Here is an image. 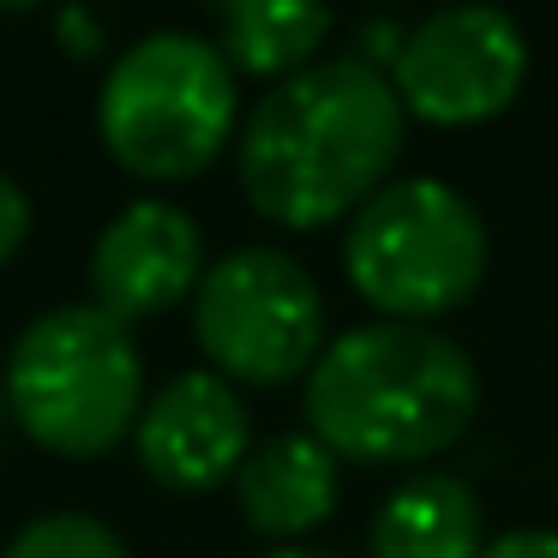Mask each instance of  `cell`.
Listing matches in <instances>:
<instances>
[{"instance_id":"1","label":"cell","mask_w":558,"mask_h":558,"mask_svg":"<svg viewBox=\"0 0 558 558\" xmlns=\"http://www.w3.org/2000/svg\"><path fill=\"white\" fill-rule=\"evenodd\" d=\"M402 133L409 109L373 61H313L277 78L241 121V193L282 229H325L385 186Z\"/></svg>"},{"instance_id":"2","label":"cell","mask_w":558,"mask_h":558,"mask_svg":"<svg viewBox=\"0 0 558 558\" xmlns=\"http://www.w3.org/2000/svg\"><path fill=\"white\" fill-rule=\"evenodd\" d=\"M474 409L481 373L433 325H354L306 373V433L354 462H426L469 433Z\"/></svg>"},{"instance_id":"3","label":"cell","mask_w":558,"mask_h":558,"mask_svg":"<svg viewBox=\"0 0 558 558\" xmlns=\"http://www.w3.org/2000/svg\"><path fill=\"white\" fill-rule=\"evenodd\" d=\"M7 414L31 445L90 462L145 414V366L133 330L90 306H54L19 330L7 354Z\"/></svg>"},{"instance_id":"4","label":"cell","mask_w":558,"mask_h":558,"mask_svg":"<svg viewBox=\"0 0 558 558\" xmlns=\"http://www.w3.org/2000/svg\"><path fill=\"white\" fill-rule=\"evenodd\" d=\"M241 121L234 66L193 31H157L109 66L97 90V133L138 181H193L222 157Z\"/></svg>"},{"instance_id":"5","label":"cell","mask_w":558,"mask_h":558,"mask_svg":"<svg viewBox=\"0 0 558 558\" xmlns=\"http://www.w3.org/2000/svg\"><path fill=\"white\" fill-rule=\"evenodd\" d=\"M342 265L385 318L426 325L462 306L486 277V222L469 193L433 174L385 181L349 217Z\"/></svg>"},{"instance_id":"6","label":"cell","mask_w":558,"mask_h":558,"mask_svg":"<svg viewBox=\"0 0 558 558\" xmlns=\"http://www.w3.org/2000/svg\"><path fill=\"white\" fill-rule=\"evenodd\" d=\"M193 337L210 373L234 385H289L325 354V294L301 258L277 246H234L193 289Z\"/></svg>"},{"instance_id":"7","label":"cell","mask_w":558,"mask_h":558,"mask_svg":"<svg viewBox=\"0 0 558 558\" xmlns=\"http://www.w3.org/2000/svg\"><path fill=\"white\" fill-rule=\"evenodd\" d=\"M529 78V37L493 0H450L397 43L390 85L402 109L433 126H481L517 102Z\"/></svg>"},{"instance_id":"8","label":"cell","mask_w":558,"mask_h":558,"mask_svg":"<svg viewBox=\"0 0 558 558\" xmlns=\"http://www.w3.org/2000/svg\"><path fill=\"white\" fill-rule=\"evenodd\" d=\"M133 450L157 486L210 493L241 474L246 450H253V421H246L241 390L222 373H181L145 402L133 426Z\"/></svg>"},{"instance_id":"9","label":"cell","mask_w":558,"mask_h":558,"mask_svg":"<svg viewBox=\"0 0 558 558\" xmlns=\"http://www.w3.org/2000/svg\"><path fill=\"white\" fill-rule=\"evenodd\" d=\"M205 277V234L169 198H138L90 246V289L97 306L121 325L133 318H157L181 306Z\"/></svg>"},{"instance_id":"10","label":"cell","mask_w":558,"mask_h":558,"mask_svg":"<svg viewBox=\"0 0 558 558\" xmlns=\"http://www.w3.org/2000/svg\"><path fill=\"white\" fill-rule=\"evenodd\" d=\"M342 474L337 457L318 445L313 433H277L265 445L246 450L241 474H234V505H241L246 529L265 541H301L337 510Z\"/></svg>"},{"instance_id":"11","label":"cell","mask_w":558,"mask_h":558,"mask_svg":"<svg viewBox=\"0 0 558 558\" xmlns=\"http://www.w3.org/2000/svg\"><path fill=\"white\" fill-rule=\"evenodd\" d=\"M481 498L457 474H409L373 517V558H481Z\"/></svg>"},{"instance_id":"12","label":"cell","mask_w":558,"mask_h":558,"mask_svg":"<svg viewBox=\"0 0 558 558\" xmlns=\"http://www.w3.org/2000/svg\"><path fill=\"white\" fill-rule=\"evenodd\" d=\"M222 13V61L253 78H289L313 66L330 37L325 0H210Z\"/></svg>"},{"instance_id":"13","label":"cell","mask_w":558,"mask_h":558,"mask_svg":"<svg viewBox=\"0 0 558 558\" xmlns=\"http://www.w3.org/2000/svg\"><path fill=\"white\" fill-rule=\"evenodd\" d=\"M7 558H133V553L109 522L85 517V510H49V517L25 522L13 534Z\"/></svg>"},{"instance_id":"14","label":"cell","mask_w":558,"mask_h":558,"mask_svg":"<svg viewBox=\"0 0 558 558\" xmlns=\"http://www.w3.org/2000/svg\"><path fill=\"white\" fill-rule=\"evenodd\" d=\"M25 241H31V198L19 193V181L0 174V265H13Z\"/></svg>"},{"instance_id":"15","label":"cell","mask_w":558,"mask_h":558,"mask_svg":"<svg viewBox=\"0 0 558 558\" xmlns=\"http://www.w3.org/2000/svg\"><path fill=\"white\" fill-rule=\"evenodd\" d=\"M481 558H558V529H510L486 541Z\"/></svg>"},{"instance_id":"16","label":"cell","mask_w":558,"mask_h":558,"mask_svg":"<svg viewBox=\"0 0 558 558\" xmlns=\"http://www.w3.org/2000/svg\"><path fill=\"white\" fill-rule=\"evenodd\" d=\"M61 37H66V49H78V54H97L102 49V31L90 25L78 7H73V13H61Z\"/></svg>"},{"instance_id":"17","label":"cell","mask_w":558,"mask_h":558,"mask_svg":"<svg viewBox=\"0 0 558 558\" xmlns=\"http://www.w3.org/2000/svg\"><path fill=\"white\" fill-rule=\"evenodd\" d=\"M265 558H337V553H306V546H282V553H265Z\"/></svg>"},{"instance_id":"18","label":"cell","mask_w":558,"mask_h":558,"mask_svg":"<svg viewBox=\"0 0 558 558\" xmlns=\"http://www.w3.org/2000/svg\"><path fill=\"white\" fill-rule=\"evenodd\" d=\"M43 0H0V13H37Z\"/></svg>"},{"instance_id":"19","label":"cell","mask_w":558,"mask_h":558,"mask_svg":"<svg viewBox=\"0 0 558 558\" xmlns=\"http://www.w3.org/2000/svg\"><path fill=\"white\" fill-rule=\"evenodd\" d=\"M0 414H7V390H0Z\"/></svg>"}]
</instances>
